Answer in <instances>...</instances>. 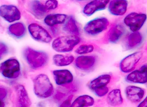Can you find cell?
<instances>
[{
    "mask_svg": "<svg viewBox=\"0 0 147 107\" xmlns=\"http://www.w3.org/2000/svg\"><path fill=\"white\" fill-rule=\"evenodd\" d=\"M35 95L42 98L51 97L53 93V87L49 79L45 74H40L33 80Z\"/></svg>",
    "mask_w": 147,
    "mask_h": 107,
    "instance_id": "cell-1",
    "label": "cell"
},
{
    "mask_svg": "<svg viewBox=\"0 0 147 107\" xmlns=\"http://www.w3.org/2000/svg\"><path fill=\"white\" fill-rule=\"evenodd\" d=\"M23 55L29 66L33 69L41 68L48 62L49 56L42 51L27 47L23 51Z\"/></svg>",
    "mask_w": 147,
    "mask_h": 107,
    "instance_id": "cell-2",
    "label": "cell"
},
{
    "mask_svg": "<svg viewBox=\"0 0 147 107\" xmlns=\"http://www.w3.org/2000/svg\"><path fill=\"white\" fill-rule=\"evenodd\" d=\"M80 42L78 36H62L55 39L52 43L53 49L58 52H67L71 51Z\"/></svg>",
    "mask_w": 147,
    "mask_h": 107,
    "instance_id": "cell-3",
    "label": "cell"
},
{
    "mask_svg": "<svg viewBox=\"0 0 147 107\" xmlns=\"http://www.w3.org/2000/svg\"><path fill=\"white\" fill-rule=\"evenodd\" d=\"M1 72L4 77L9 79H17L21 73L20 63L15 59L7 60L1 64Z\"/></svg>",
    "mask_w": 147,
    "mask_h": 107,
    "instance_id": "cell-4",
    "label": "cell"
},
{
    "mask_svg": "<svg viewBox=\"0 0 147 107\" xmlns=\"http://www.w3.org/2000/svg\"><path fill=\"white\" fill-rule=\"evenodd\" d=\"M147 16L145 14L132 12L125 18L124 22L129 29L133 32L138 31L146 21Z\"/></svg>",
    "mask_w": 147,
    "mask_h": 107,
    "instance_id": "cell-5",
    "label": "cell"
},
{
    "mask_svg": "<svg viewBox=\"0 0 147 107\" xmlns=\"http://www.w3.org/2000/svg\"><path fill=\"white\" fill-rule=\"evenodd\" d=\"M109 24V20L105 18H96L88 22L84 27L85 32L89 35H97L107 28Z\"/></svg>",
    "mask_w": 147,
    "mask_h": 107,
    "instance_id": "cell-6",
    "label": "cell"
},
{
    "mask_svg": "<svg viewBox=\"0 0 147 107\" xmlns=\"http://www.w3.org/2000/svg\"><path fill=\"white\" fill-rule=\"evenodd\" d=\"M141 51H138L128 55L121 62L120 68L124 73H129L134 71L142 56Z\"/></svg>",
    "mask_w": 147,
    "mask_h": 107,
    "instance_id": "cell-7",
    "label": "cell"
},
{
    "mask_svg": "<svg viewBox=\"0 0 147 107\" xmlns=\"http://www.w3.org/2000/svg\"><path fill=\"white\" fill-rule=\"evenodd\" d=\"M28 30L31 36L35 40L49 43L51 41V36L43 27L36 23H32L28 26Z\"/></svg>",
    "mask_w": 147,
    "mask_h": 107,
    "instance_id": "cell-8",
    "label": "cell"
},
{
    "mask_svg": "<svg viewBox=\"0 0 147 107\" xmlns=\"http://www.w3.org/2000/svg\"><path fill=\"white\" fill-rule=\"evenodd\" d=\"M0 14L2 18L10 23L19 20L21 17L19 9L16 6L11 5H3L1 6Z\"/></svg>",
    "mask_w": 147,
    "mask_h": 107,
    "instance_id": "cell-9",
    "label": "cell"
},
{
    "mask_svg": "<svg viewBox=\"0 0 147 107\" xmlns=\"http://www.w3.org/2000/svg\"><path fill=\"white\" fill-rule=\"evenodd\" d=\"M126 79L131 83L140 84L147 83V65H144L139 69L131 72Z\"/></svg>",
    "mask_w": 147,
    "mask_h": 107,
    "instance_id": "cell-10",
    "label": "cell"
},
{
    "mask_svg": "<svg viewBox=\"0 0 147 107\" xmlns=\"http://www.w3.org/2000/svg\"><path fill=\"white\" fill-rule=\"evenodd\" d=\"M125 92L127 99L132 103H138L141 101L145 95V89L134 86L127 87Z\"/></svg>",
    "mask_w": 147,
    "mask_h": 107,
    "instance_id": "cell-11",
    "label": "cell"
},
{
    "mask_svg": "<svg viewBox=\"0 0 147 107\" xmlns=\"http://www.w3.org/2000/svg\"><path fill=\"white\" fill-rule=\"evenodd\" d=\"M128 2L126 0H113L109 3V10L115 16H122L126 13Z\"/></svg>",
    "mask_w": 147,
    "mask_h": 107,
    "instance_id": "cell-12",
    "label": "cell"
},
{
    "mask_svg": "<svg viewBox=\"0 0 147 107\" xmlns=\"http://www.w3.org/2000/svg\"><path fill=\"white\" fill-rule=\"evenodd\" d=\"M108 0H96L89 3L85 5L83 12L87 16H89L98 11L104 9L109 3Z\"/></svg>",
    "mask_w": 147,
    "mask_h": 107,
    "instance_id": "cell-13",
    "label": "cell"
},
{
    "mask_svg": "<svg viewBox=\"0 0 147 107\" xmlns=\"http://www.w3.org/2000/svg\"><path fill=\"white\" fill-rule=\"evenodd\" d=\"M53 76L57 85L66 86L73 81V76L68 70H60L53 71Z\"/></svg>",
    "mask_w": 147,
    "mask_h": 107,
    "instance_id": "cell-14",
    "label": "cell"
},
{
    "mask_svg": "<svg viewBox=\"0 0 147 107\" xmlns=\"http://www.w3.org/2000/svg\"><path fill=\"white\" fill-rule=\"evenodd\" d=\"M96 61V58L94 56H80L75 60V65L80 69H89L94 66Z\"/></svg>",
    "mask_w": 147,
    "mask_h": 107,
    "instance_id": "cell-15",
    "label": "cell"
},
{
    "mask_svg": "<svg viewBox=\"0 0 147 107\" xmlns=\"http://www.w3.org/2000/svg\"><path fill=\"white\" fill-rule=\"evenodd\" d=\"M111 76L109 74H103L90 81L89 87L92 91L98 89L107 87L110 82Z\"/></svg>",
    "mask_w": 147,
    "mask_h": 107,
    "instance_id": "cell-16",
    "label": "cell"
},
{
    "mask_svg": "<svg viewBox=\"0 0 147 107\" xmlns=\"http://www.w3.org/2000/svg\"><path fill=\"white\" fill-rule=\"evenodd\" d=\"M17 100L20 107H30L31 102L27 91L23 85H19L16 87Z\"/></svg>",
    "mask_w": 147,
    "mask_h": 107,
    "instance_id": "cell-17",
    "label": "cell"
},
{
    "mask_svg": "<svg viewBox=\"0 0 147 107\" xmlns=\"http://www.w3.org/2000/svg\"><path fill=\"white\" fill-rule=\"evenodd\" d=\"M30 9L36 18L40 19L47 13L48 9L45 4L41 3L39 1H33L30 4Z\"/></svg>",
    "mask_w": 147,
    "mask_h": 107,
    "instance_id": "cell-18",
    "label": "cell"
},
{
    "mask_svg": "<svg viewBox=\"0 0 147 107\" xmlns=\"http://www.w3.org/2000/svg\"><path fill=\"white\" fill-rule=\"evenodd\" d=\"M125 28L122 25L116 24L112 26L108 33V41L112 43L118 41L125 33Z\"/></svg>",
    "mask_w": 147,
    "mask_h": 107,
    "instance_id": "cell-19",
    "label": "cell"
},
{
    "mask_svg": "<svg viewBox=\"0 0 147 107\" xmlns=\"http://www.w3.org/2000/svg\"><path fill=\"white\" fill-rule=\"evenodd\" d=\"M67 15L63 14H51L47 15L44 19L45 24L49 27L64 23L67 20Z\"/></svg>",
    "mask_w": 147,
    "mask_h": 107,
    "instance_id": "cell-20",
    "label": "cell"
},
{
    "mask_svg": "<svg viewBox=\"0 0 147 107\" xmlns=\"http://www.w3.org/2000/svg\"><path fill=\"white\" fill-rule=\"evenodd\" d=\"M107 101L109 105L113 106L121 105L123 102V99L120 90L117 89L111 90L108 94Z\"/></svg>",
    "mask_w": 147,
    "mask_h": 107,
    "instance_id": "cell-21",
    "label": "cell"
},
{
    "mask_svg": "<svg viewBox=\"0 0 147 107\" xmlns=\"http://www.w3.org/2000/svg\"><path fill=\"white\" fill-rule=\"evenodd\" d=\"M94 100L87 95H82L75 100L70 107H88L93 106Z\"/></svg>",
    "mask_w": 147,
    "mask_h": 107,
    "instance_id": "cell-22",
    "label": "cell"
},
{
    "mask_svg": "<svg viewBox=\"0 0 147 107\" xmlns=\"http://www.w3.org/2000/svg\"><path fill=\"white\" fill-rule=\"evenodd\" d=\"M63 30L73 36H78L80 34L79 29L76 20L72 16H70L68 18L63 26Z\"/></svg>",
    "mask_w": 147,
    "mask_h": 107,
    "instance_id": "cell-23",
    "label": "cell"
},
{
    "mask_svg": "<svg viewBox=\"0 0 147 107\" xmlns=\"http://www.w3.org/2000/svg\"><path fill=\"white\" fill-rule=\"evenodd\" d=\"M25 25L21 22H17L10 25L9 31L11 35L17 38H21L24 36L26 33Z\"/></svg>",
    "mask_w": 147,
    "mask_h": 107,
    "instance_id": "cell-24",
    "label": "cell"
},
{
    "mask_svg": "<svg viewBox=\"0 0 147 107\" xmlns=\"http://www.w3.org/2000/svg\"><path fill=\"white\" fill-rule=\"evenodd\" d=\"M74 58L72 55H64L56 54L53 57L54 64L58 66H67L71 64L74 60Z\"/></svg>",
    "mask_w": 147,
    "mask_h": 107,
    "instance_id": "cell-25",
    "label": "cell"
},
{
    "mask_svg": "<svg viewBox=\"0 0 147 107\" xmlns=\"http://www.w3.org/2000/svg\"><path fill=\"white\" fill-rule=\"evenodd\" d=\"M142 39V35L139 32H133L128 37V47L131 48L135 47L141 43Z\"/></svg>",
    "mask_w": 147,
    "mask_h": 107,
    "instance_id": "cell-26",
    "label": "cell"
},
{
    "mask_svg": "<svg viewBox=\"0 0 147 107\" xmlns=\"http://www.w3.org/2000/svg\"><path fill=\"white\" fill-rule=\"evenodd\" d=\"M94 50V47L90 44H83L80 46L75 51L78 54H86L92 52Z\"/></svg>",
    "mask_w": 147,
    "mask_h": 107,
    "instance_id": "cell-27",
    "label": "cell"
},
{
    "mask_svg": "<svg viewBox=\"0 0 147 107\" xmlns=\"http://www.w3.org/2000/svg\"><path fill=\"white\" fill-rule=\"evenodd\" d=\"M45 4L48 10H50L56 9L58 7V3L57 1L50 0L46 1Z\"/></svg>",
    "mask_w": 147,
    "mask_h": 107,
    "instance_id": "cell-28",
    "label": "cell"
},
{
    "mask_svg": "<svg viewBox=\"0 0 147 107\" xmlns=\"http://www.w3.org/2000/svg\"><path fill=\"white\" fill-rule=\"evenodd\" d=\"M109 91V89L108 87H105L101 88L95 90L93 92L97 96L99 97H102L107 95Z\"/></svg>",
    "mask_w": 147,
    "mask_h": 107,
    "instance_id": "cell-29",
    "label": "cell"
},
{
    "mask_svg": "<svg viewBox=\"0 0 147 107\" xmlns=\"http://www.w3.org/2000/svg\"><path fill=\"white\" fill-rule=\"evenodd\" d=\"M72 98H73L72 95L69 96L66 100L63 102L60 106V107H70Z\"/></svg>",
    "mask_w": 147,
    "mask_h": 107,
    "instance_id": "cell-30",
    "label": "cell"
},
{
    "mask_svg": "<svg viewBox=\"0 0 147 107\" xmlns=\"http://www.w3.org/2000/svg\"><path fill=\"white\" fill-rule=\"evenodd\" d=\"M1 51H0V54H1V57L3 56L4 54H6L8 51V48L6 44L4 43H1Z\"/></svg>",
    "mask_w": 147,
    "mask_h": 107,
    "instance_id": "cell-31",
    "label": "cell"
},
{
    "mask_svg": "<svg viewBox=\"0 0 147 107\" xmlns=\"http://www.w3.org/2000/svg\"><path fill=\"white\" fill-rule=\"evenodd\" d=\"M6 91L4 88L1 87V100L3 101V99L6 98Z\"/></svg>",
    "mask_w": 147,
    "mask_h": 107,
    "instance_id": "cell-32",
    "label": "cell"
},
{
    "mask_svg": "<svg viewBox=\"0 0 147 107\" xmlns=\"http://www.w3.org/2000/svg\"><path fill=\"white\" fill-rule=\"evenodd\" d=\"M138 107H147V96L138 105Z\"/></svg>",
    "mask_w": 147,
    "mask_h": 107,
    "instance_id": "cell-33",
    "label": "cell"
},
{
    "mask_svg": "<svg viewBox=\"0 0 147 107\" xmlns=\"http://www.w3.org/2000/svg\"><path fill=\"white\" fill-rule=\"evenodd\" d=\"M5 106V104L3 101L1 100V107H4Z\"/></svg>",
    "mask_w": 147,
    "mask_h": 107,
    "instance_id": "cell-34",
    "label": "cell"
},
{
    "mask_svg": "<svg viewBox=\"0 0 147 107\" xmlns=\"http://www.w3.org/2000/svg\"></svg>",
    "mask_w": 147,
    "mask_h": 107,
    "instance_id": "cell-35",
    "label": "cell"
}]
</instances>
